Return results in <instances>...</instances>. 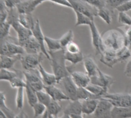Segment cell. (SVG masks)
<instances>
[{
	"mask_svg": "<svg viewBox=\"0 0 131 118\" xmlns=\"http://www.w3.org/2000/svg\"><path fill=\"white\" fill-rule=\"evenodd\" d=\"M33 111H34V117H38L41 115H43L46 111H47V107L44 105L43 104L38 102L32 107Z\"/></svg>",
	"mask_w": 131,
	"mask_h": 118,
	"instance_id": "cell-42",
	"label": "cell"
},
{
	"mask_svg": "<svg viewBox=\"0 0 131 118\" xmlns=\"http://www.w3.org/2000/svg\"><path fill=\"white\" fill-rule=\"evenodd\" d=\"M25 52V48L19 44L18 38L8 36L1 40V55L8 56L22 55Z\"/></svg>",
	"mask_w": 131,
	"mask_h": 118,
	"instance_id": "cell-3",
	"label": "cell"
},
{
	"mask_svg": "<svg viewBox=\"0 0 131 118\" xmlns=\"http://www.w3.org/2000/svg\"><path fill=\"white\" fill-rule=\"evenodd\" d=\"M77 98L79 101H84L91 98H96V96H94L93 94H91L86 88H81L78 87V93H77Z\"/></svg>",
	"mask_w": 131,
	"mask_h": 118,
	"instance_id": "cell-36",
	"label": "cell"
},
{
	"mask_svg": "<svg viewBox=\"0 0 131 118\" xmlns=\"http://www.w3.org/2000/svg\"><path fill=\"white\" fill-rule=\"evenodd\" d=\"M50 55V61L52 68L53 73L57 77L58 83L61 81L63 78L71 75V71L65 65V49H61L55 51H48Z\"/></svg>",
	"mask_w": 131,
	"mask_h": 118,
	"instance_id": "cell-1",
	"label": "cell"
},
{
	"mask_svg": "<svg viewBox=\"0 0 131 118\" xmlns=\"http://www.w3.org/2000/svg\"><path fill=\"white\" fill-rule=\"evenodd\" d=\"M71 118H84L82 114H72V115H70Z\"/></svg>",
	"mask_w": 131,
	"mask_h": 118,
	"instance_id": "cell-54",
	"label": "cell"
},
{
	"mask_svg": "<svg viewBox=\"0 0 131 118\" xmlns=\"http://www.w3.org/2000/svg\"><path fill=\"white\" fill-rule=\"evenodd\" d=\"M114 106L105 98H100L97 110L94 113L93 118H112V109Z\"/></svg>",
	"mask_w": 131,
	"mask_h": 118,
	"instance_id": "cell-9",
	"label": "cell"
},
{
	"mask_svg": "<svg viewBox=\"0 0 131 118\" xmlns=\"http://www.w3.org/2000/svg\"><path fill=\"white\" fill-rule=\"evenodd\" d=\"M124 74L127 78L131 79V58L129 59L128 62L127 63V65L124 70Z\"/></svg>",
	"mask_w": 131,
	"mask_h": 118,
	"instance_id": "cell-52",
	"label": "cell"
},
{
	"mask_svg": "<svg viewBox=\"0 0 131 118\" xmlns=\"http://www.w3.org/2000/svg\"><path fill=\"white\" fill-rule=\"evenodd\" d=\"M89 27H90V30H91L92 45L94 47V51H95L96 55H101L104 49L102 35H101L94 20L91 22Z\"/></svg>",
	"mask_w": 131,
	"mask_h": 118,
	"instance_id": "cell-8",
	"label": "cell"
},
{
	"mask_svg": "<svg viewBox=\"0 0 131 118\" xmlns=\"http://www.w3.org/2000/svg\"><path fill=\"white\" fill-rule=\"evenodd\" d=\"M15 118H28V117L24 111H21L18 114L15 115Z\"/></svg>",
	"mask_w": 131,
	"mask_h": 118,
	"instance_id": "cell-53",
	"label": "cell"
},
{
	"mask_svg": "<svg viewBox=\"0 0 131 118\" xmlns=\"http://www.w3.org/2000/svg\"><path fill=\"white\" fill-rule=\"evenodd\" d=\"M118 22L124 25L131 26V17L125 12H119Z\"/></svg>",
	"mask_w": 131,
	"mask_h": 118,
	"instance_id": "cell-43",
	"label": "cell"
},
{
	"mask_svg": "<svg viewBox=\"0 0 131 118\" xmlns=\"http://www.w3.org/2000/svg\"><path fill=\"white\" fill-rule=\"evenodd\" d=\"M71 5V8L74 11L80 12L91 19H94L95 17L97 16L98 8L84 0H68Z\"/></svg>",
	"mask_w": 131,
	"mask_h": 118,
	"instance_id": "cell-5",
	"label": "cell"
},
{
	"mask_svg": "<svg viewBox=\"0 0 131 118\" xmlns=\"http://www.w3.org/2000/svg\"><path fill=\"white\" fill-rule=\"evenodd\" d=\"M11 28H12V25L7 21L1 24V29H0V31H1V40L9 36Z\"/></svg>",
	"mask_w": 131,
	"mask_h": 118,
	"instance_id": "cell-44",
	"label": "cell"
},
{
	"mask_svg": "<svg viewBox=\"0 0 131 118\" xmlns=\"http://www.w3.org/2000/svg\"><path fill=\"white\" fill-rule=\"evenodd\" d=\"M45 44L48 47V51H55L61 49H63L60 42L59 39H54L52 38H49L48 36H45Z\"/></svg>",
	"mask_w": 131,
	"mask_h": 118,
	"instance_id": "cell-31",
	"label": "cell"
},
{
	"mask_svg": "<svg viewBox=\"0 0 131 118\" xmlns=\"http://www.w3.org/2000/svg\"><path fill=\"white\" fill-rule=\"evenodd\" d=\"M18 72L17 70L14 69H5V68H1L0 70V80L1 81H10L14 78L18 76Z\"/></svg>",
	"mask_w": 131,
	"mask_h": 118,
	"instance_id": "cell-28",
	"label": "cell"
},
{
	"mask_svg": "<svg viewBox=\"0 0 131 118\" xmlns=\"http://www.w3.org/2000/svg\"><path fill=\"white\" fill-rule=\"evenodd\" d=\"M74 39V32L72 30H69L68 32H66L61 38H59L61 47L63 49H65L66 46L71 41H73Z\"/></svg>",
	"mask_w": 131,
	"mask_h": 118,
	"instance_id": "cell-40",
	"label": "cell"
},
{
	"mask_svg": "<svg viewBox=\"0 0 131 118\" xmlns=\"http://www.w3.org/2000/svg\"><path fill=\"white\" fill-rule=\"evenodd\" d=\"M58 118H59V117H58Z\"/></svg>",
	"mask_w": 131,
	"mask_h": 118,
	"instance_id": "cell-59",
	"label": "cell"
},
{
	"mask_svg": "<svg viewBox=\"0 0 131 118\" xmlns=\"http://www.w3.org/2000/svg\"><path fill=\"white\" fill-rule=\"evenodd\" d=\"M2 1L5 2V5L8 9L16 8L17 5L21 2V0H2Z\"/></svg>",
	"mask_w": 131,
	"mask_h": 118,
	"instance_id": "cell-51",
	"label": "cell"
},
{
	"mask_svg": "<svg viewBox=\"0 0 131 118\" xmlns=\"http://www.w3.org/2000/svg\"><path fill=\"white\" fill-rule=\"evenodd\" d=\"M43 55H45L42 52L36 54L25 53L24 55H20L19 60L23 69L25 71H32L38 69L43 61Z\"/></svg>",
	"mask_w": 131,
	"mask_h": 118,
	"instance_id": "cell-4",
	"label": "cell"
},
{
	"mask_svg": "<svg viewBox=\"0 0 131 118\" xmlns=\"http://www.w3.org/2000/svg\"><path fill=\"white\" fill-rule=\"evenodd\" d=\"M117 10L118 12H128L131 11V0H128L126 2H124L123 5H121V6H119Z\"/></svg>",
	"mask_w": 131,
	"mask_h": 118,
	"instance_id": "cell-50",
	"label": "cell"
},
{
	"mask_svg": "<svg viewBox=\"0 0 131 118\" xmlns=\"http://www.w3.org/2000/svg\"><path fill=\"white\" fill-rule=\"evenodd\" d=\"M128 0H106L107 7L111 9H117L119 6L123 5Z\"/></svg>",
	"mask_w": 131,
	"mask_h": 118,
	"instance_id": "cell-46",
	"label": "cell"
},
{
	"mask_svg": "<svg viewBox=\"0 0 131 118\" xmlns=\"http://www.w3.org/2000/svg\"><path fill=\"white\" fill-rule=\"evenodd\" d=\"M88 3L97 7V8L107 7V2L106 0H84Z\"/></svg>",
	"mask_w": 131,
	"mask_h": 118,
	"instance_id": "cell-48",
	"label": "cell"
},
{
	"mask_svg": "<svg viewBox=\"0 0 131 118\" xmlns=\"http://www.w3.org/2000/svg\"><path fill=\"white\" fill-rule=\"evenodd\" d=\"M32 32H33V35L35 37V38L37 39V41L39 42V44L41 45V52L45 55V56L48 59L50 60V55L48 53V51L45 48V35L42 32V30H41L38 19H37L35 21V26L32 29Z\"/></svg>",
	"mask_w": 131,
	"mask_h": 118,
	"instance_id": "cell-11",
	"label": "cell"
},
{
	"mask_svg": "<svg viewBox=\"0 0 131 118\" xmlns=\"http://www.w3.org/2000/svg\"><path fill=\"white\" fill-rule=\"evenodd\" d=\"M75 14H76V24L75 26H80V25H90V24L91 23V22L94 19H91V18H89L88 16H87L86 15L78 12V11H74Z\"/></svg>",
	"mask_w": 131,
	"mask_h": 118,
	"instance_id": "cell-34",
	"label": "cell"
},
{
	"mask_svg": "<svg viewBox=\"0 0 131 118\" xmlns=\"http://www.w3.org/2000/svg\"><path fill=\"white\" fill-rule=\"evenodd\" d=\"M25 91L26 96H27L28 103L32 108L35 104H37L38 102V96H37V91H35L33 88H31L28 84L25 88Z\"/></svg>",
	"mask_w": 131,
	"mask_h": 118,
	"instance_id": "cell-30",
	"label": "cell"
},
{
	"mask_svg": "<svg viewBox=\"0 0 131 118\" xmlns=\"http://www.w3.org/2000/svg\"><path fill=\"white\" fill-rule=\"evenodd\" d=\"M117 58H118V60H119L120 62H123V61H127L128 59H130V49L128 47L125 46L117 53Z\"/></svg>",
	"mask_w": 131,
	"mask_h": 118,
	"instance_id": "cell-39",
	"label": "cell"
},
{
	"mask_svg": "<svg viewBox=\"0 0 131 118\" xmlns=\"http://www.w3.org/2000/svg\"><path fill=\"white\" fill-rule=\"evenodd\" d=\"M125 35V45L128 47L131 51V26H127Z\"/></svg>",
	"mask_w": 131,
	"mask_h": 118,
	"instance_id": "cell-49",
	"label": "cell"
},
{
	"mask_svg": "<svg viewBox=\"0 0 131 118\" xmlns=\"http://www.w3.org/2000/svg\"><path fill=\"white\" fill-rule=\"evenodd\" d=\"M61 111V106L59 104V101L52 100L51 103L47 107V113L48 115V118H52L58 117V114Z\"/></svg>",
	"mask_w": 131,
	"mask_h": 118,
	"instance_id": "cell-26",
	"label": "cell"
},
{
	"mask_svg": "<svg viewBox=\"0 0 131 118\" xmlns=\"http://www.w3.org/2000/svg\"><path fill=\"white\" fill-rule=\"evenodd\" d=\"M13 28L15 29V31L17 33L18 35V42L19 44L22 46L24 45V43L30 38L33 35V32L31 29L27 28L25 27H24L23 25H21L20 24V22L18 24H17L15 26L13 27Z\"/></svg>",
	"mask_w": 131,
	"mask_h": 118,
	"instance_id": "cell-16",
	"label": "cell"
},
{
	"mask_svg": "<svg viewBox=\"0 0 131 118\" xmlns=\"http://www.w3.org/2000/svg\"><path fill=\"white\" fill-rule=\"evenodd\" d=\"M97 16L104 21L107 25H110L112 22V15L108 7H104L98 8Z\"/></svg>",
	"mask_w": 131,
	"mask_h": 118,
	"instance_id": "cell-35",
	"label": "cell"
},
{
	"mask_svg": "<svg viewBox=\"0 0 131 118\" xmlns=\"http://www.w3.org/2000/svg\"><path fill=\"white\" fill-rule=\"evenodd\" d=\"M100 61L110 68H113L114 65L120 62L117 55V53L104 50L101 55Z\"/></svg>",
	"mask_w": 131,
	"mask_h": 118,
	"instance_id": "cell-20",
	"label": "cell"
},
{
	"mask_svg": "<svg viewBox=\"0 0 131 118\" xmlns=\"http://www.w3.org/2000/svg\"><path fill=\"white\" fill-rule=\"evenodd\" d=\"M46 0H38V2L41 4V3H42V2H45Z\"/></svg>",
	"mask_w": 131,
	"mask_h": 118,
	"instance_id": "cell-57",
	"label": "cell"
},
{
	"mask_svg": "<svg viewBox=\"0 0 131 118\" xmlns=\"http://www.w3.org/2000/svg\"><path fill=\"white\" fill-rule=\"evenodd\" d=\"M19 22L24 27L31 29V30L33 29L35 24V22H34L31 13L19 14Z\"/></svg>",
	"mask_w": 131,
	"mask_h": 118,
	"instance_id": "cell-27",
	"label": "cell"
},
{
	"mask_svg": "<svg viewBox=\"0 0 131 118\" xmlns=\"http://www.w3.org/2000/svg\"><path fill=\"white\" fill-rule=\"evenodd\" d=\"M103 98L108 100L114 107L128 108L131 107V94L125 93L110 94L107 93Z\"/></svg>",
	"mask_w": 131,
	"mask_h": 118,
	"instance_id": "cell-7",
	"label": "cell"
},
{
	"mask_svg": "<svg viewBox=\"0 0 131 118\" xmlns=\"http://www.w3.org/2000/svg\"><path fill=\"white\" fill-rule=\"evenodd\" d=\"M71 76L78 87L86 88L91 83V78L87 73L80 71H71Z\"/></svg>",
	"mask_w": 131,
	"mask_h": 118,
	"instance_id": "cell-17",
	"label": "cell"
},
{
	"mask_svg": "<svg viewBox=\"0 0 131 118\" xmlns=\"http://www.w3.org/2000/svg\"><path fill=\"white\" fill-rule=\"evenodd\" d=\"M23 76L28 85L33 88L35 91L45 90V84L43 83L38 68L32 71H25L23 72Z\"/></svg>",
	"mask_w": 131,
	"mask_h": 118,
	"instance_id": "cell-6",
	"label": "cell"
},
{
	"mask_svg": "<svg viewBox=\"0 0 131 118\" xmlns=\"http://www.w3.org/2000/svg\"><path fill=\"white\" fill-rule=\"evenodd\" d=\"M91 83L95 84L101 87H104L107 89H109L112 86V84L114 83V80L111 76L107 74H104L101 70H99L98 74L91 78Z\"/></svg>",
	"mask_w": 131,
	"mask_h": 118,
	"instance_id": "cell-12",
	"label": "cell"
},
{
	"mask_svg": "<svg viewBox=\"0 0 131 118\" xmlns=\"http://www.w3.org/2000/svg\"><path fill=\"white\" fill-rule=\"evenodd\" d=\"M61 83L63 84L64 89L65 91V94L70 98V101H76L77 98V93L78 87L73 81L71 75L65 77L61 80Z\"/></svg>",
	"mask_w": 131,
	"mask_h": 118,
	"instance_id": "cell-10",
	"label": "cell"
},
{
	"mask_svg": "<svg viewBox=\"0 0 131 118\" xmlns=\"http://www.w3.org/2000/svg\"><path fill=\"white\" fill-rule=\"evenodd\" d=\"M65 59L66 61L71 62L73 65H75L81 61H84V55L82 54V52H78V53H70L65 51Z\"/></svg>",
	"mask_w": 131,
	"mask_h": 118,
	"instance_id": "cell-29",
	"label": "cell"
},
{
	"mask_svg": "<svg viewBox=\"0 0 131 118\" xmlns=\"http://www.w3.org/2000/svg\"><path fill=\"white\" fill-rule=\"evenodd\" d=\"M45 91L51 96L52 100L59 102L62 101H70L68 96L61 90L55 87V85H45Z\"/></svg>",
	"mask_w": 131,
	"mask_h": 118,
	"instance_id": "cell-13",
	"label": "cell"
},
{
	"mask_svg": "<svg viewBox=\"0 0 131 118\" xmlns=\"http://www.w3.org/2000/svg\"><path fill=\"white\" fill-rule=\"evenodd\" d=\"M9 84L12 88H16V89H18L19 88H25L27 85L25 80L21 78L19 76H17V77L14 78L12 80H11L9 81Z\"/></svg>",
	"mask_w": 131,
	"mask_h": 118,
	"instance_id": "cell-41",
	"label": "cell"
},
{
	"mask_svg": "<svg viewBox=\"0 0 131 118\" xmlns=\"http://www.w3.org/2000/svg\"><path fill=\"white\" fill-rule=\"evenodd\" d=\"M112 118H131V107H114L112 109Z\"/></svg>",
	"mask_w": 131,
	"mask_h": 118,
	"instance_id": "cell-25",
	"label": "cell"
},
{
	"mask_svg": "<svg viewBox=\"0 0 131 118\" xmlns=\"http://www.w3.org/2000/svg\"><path fill=\"white\" fill-rule=\"evenodd\" d=\"M84 66L86 71V73L89 75V77L91 78L93 77H95L98 74L99 68L94 61V58L91 55H87L84 58Z\"/></svg>",
	"mask_w": 131,
	"mask_h": 118,
	"instance_id": "cell-14",
	"label": "cell"
},
{
	"mask_svg": "<svg viewBox=\"0 0 131 118\" xmlns=\"http://www.w3.org/2000/svg\"><path fill=\"white\" fill-rule=\"evenodd\" d=\"M104 51H109L117 53L125 47V35L119 28L118 29H111L106 31L103 35Z\"/></svg>",
	"mask_w": 131,
	"mask_h": 118,
	"instance_id": "cell-2",
	"label": "cell"
},
{
	"mask_svg": "<svg viewBox=\"0 0 131 118\" xmlns=\"http://www.w3.org/2000/svg\"><path fill=\"white\" fill-rule=\"evenodd\" d=\"M0 98H1V104H0L1 111H2L8 118H15V114H14V112L6 106V103H5L6 102V97H5L3 91H1Z\"/></svg>",
	"mask_w": 131,
	"mask_h": 118,
	"instance_id": "cell-32",
	"label": "cell"
},
{
	"mask_svg": "<svg viewBox=\"0 0 131 118\" xmlns=\"http://www.w3.org/2000/svg\"><path fill=\"white\" fill-rule=\"evenodd\" d=\"M0 118H8L2 111H1V114H0Z\"/></svg>",
	"mask_w": 131,
	"mask_h": 118,
	"instance_id": "cell-56",
	"label": "cell"
},
{
	"mask_svg": "<svg viewBox=\"0 0 131 118\" xmlns=\"http://www.w3.org/2000/svg\"><path fill=\"white\" fill-rule=\"evenodd\" d=\"M52 118H58V117H52Z\"/></svg>",
	"mask_w": 131,
	"mask_h": 118,
	"instance_id": "cell-58",
	"label": "cell"
},
{
	"mask_svg": "<svg viewBox=\"0 0 131 118\" xmlns=\"http://www.w3.org/2000/svg\"><path fill=\"white\" fill-rule=\"evenodd\" d=\"M20 55L18 56H8L0 55V61H1V68L5 69H12L15 63L18 59H19Z\"/></svg>",
	"mask_w": 131,
	"mask_h": 118,
	"instance_id": "cell-23",
	"label": "cell"
},
{
	"mask_svg": "<svg viewBox=\"0 0 131 118\" xmlns=\"http://www.w3.org/2000/svg\"><path fill=\"white\" fill-rule=\"evenodd\" d=\"M1 5H0V22L1 24L6 22L7 18H8V8L6 7V5H5V2L1 0L0 2Z\"/></svg>",
	"mask_w": 131,
	"mask_h": 118,
	"instance_id": "cell-45",
	"label": "cell"
},
{
	"mask_svg": "<svg viewBox=\"0 0 131 118\" xmlns=\"http://www.w3.org/2000/svg\"><path fill=\"white\" fill-rule=\"evenodd\" d=\"M37 96H38V102L43 104L46 107H48V105L52 101V98H51V96L45 90L37 91Z\"/></svg>",
	"mask_w": 131,
	"mask_h": 118,
	"instance_id": "cell-38",
	"label": "cell"
},
{
	"mask_svg": "<svg viewBox=\"0 0 131 118\" xmlns=\"http://www.w3.org/2000/svg\"><path fill=\"white\" fill-rule=\"evenodd\" d=\"M25 88H19L17 89L16 96H15V105L18 109L21 110L24 106V94Z\"/></svg>",
	"mask_w": 131,
	"mask_h": 118,
	"instance_id": "cell-37",
	"label": "cell"
},
{
	"mask_svg": "<svg viewBox=\"0 0 131 118\" xmlns=\"http://www.w3.org/2000/svg\"><path fill=\"white\" fill-rule=\"evenodd\" d=\"M22 47L25 48V51L26 53L29 54H36L41 52V48L39 42L37 41L35 37L32 35L22 45Z\"/></svg>",
	"mask_w": 131,
	"mask_h": 118,
	"instance_id": "cell-19",
	"label": "cell"
},
{
	"mask_svg": "<svg viewBox=\"0 0 131 118\" xmlns=\"http://www.w3.org/2000/svg\"><path fill=\"white\" fill-rule=\"evenodd\" d=\"M86 88L91 93L93 94L94 96H96V98L97 99H100L101 98H103L107 93H108V89L104 88V87H101L100 85H97V84H92V83H90L87 87Z\"/></svg>",
	"mask_w": 131,
	"mask_h": 118,
	"instance_id": "cell-24",
	"label": "cell"
},
{
	"mask_svg": "<svg viewBox=\"0 0 131 118\" xmlns=\"http://www.w3.org/2000/svg\"><path fill=\"white\" fill-rule=\"evenodd\" d=\"M38 71L40 73L41 80L43 83L45 84V85H55L56 84H58V81L55 74L54 73L51 74V73H48V71H46L45 68H43V66L41 65V64L38 67Z\"/></svg>",
	"mask_w": 131,
	"mask_h": 118,
	"instance_id": "cell-21",
	"label": "cell"
},
{
	"mask_svg": "<svg viewBox=\"0 0 131 118\" xmlns=\"http://www.w3.org/2000/svg\"><path fill=\"white\" fill-rule=\"evenodd\" d=\"M59 118H71V117L70 116V115H68V114H64L61 117Z\"/></svg>",
	"mask_w": 131,
	"mask_h": 118,
	"instance_id": "cell-55",
	"label": "cell"
},
{
	"mask_svg": "<svg viewBox=\"0 0 131 118\" xmlns=\"http://www.w3.org/2000/svg\"><path fill=\"white\" fill-rule=\"evenodd\" d=\"M6 21L12 25V28L19 23V13L17 10V8L8 9V14Z\"/></svg>",
	"mask_w": 131,
	"mask_h": 118,
	"instance_id": "cell-33",
	"label": "cell"
},
{
	"mask_svg": "<svg viewBox=\"0 0 131 118\" xmlns=\"http://www.w3.org/2000/svg\"><path fill=\"white\" fill-rule=\"evenodd\" d=\"M65 51L70 53H78L81 52L79 46L74 41L70 42L65 48Z\"/></svg>",
	"mask_w": 131,
	"mask_h": 118,
	"instance_id": "cell-47",
	"label": "cell"
},
{
	"mask_svg": "<svg viewBox=\"0 0 131 118\" xmlns=\"http://www.w3.org/2000/svg\"><path fill=\"white\" fill-rule=\"evenodd\" d=\"M39 5L40 3L38 2V0H24L21 1L17 5L16 8L19 14L32 13Z\"/></svg>",
	"mask_w": 131,
	"mask_h": 118,
	"instance_id": "cell-15",
	"label": "cell"
},
{
	"mask_svg": "<svg viewBox=\"0 0 131 118\" xmlns=\"http://www.w3.org/2000/svg\"><path fill=\"white\" fill-rule=\"evenodd\" d=\"M82 104V114L84 115L94 114L99 104V99L91 98L81 101Z\"/></svg>",
	"mask_w": 131,
	"mask_h": 118,
	"instance_id": "cell-18",
	"label": "cell"
},
{
	"mask_svg": "<svg viewBox=\"0 0 131 118\" xmlns=\"http://www.w3.org/2000/svg\"><path fill=\"white\" fill-rule=\"evenodd\" d=\"M64 114L72 115V114H82V104L81 101H71L68 106L64 110Z\"/></svg>",
	"mask_w": 131,
	"mask_h": 118,
	"instance_id": "cell-22",
	"label": "cell"
}]
</instances>
